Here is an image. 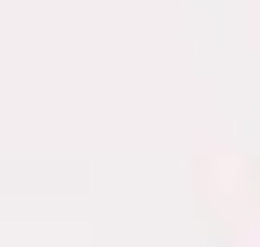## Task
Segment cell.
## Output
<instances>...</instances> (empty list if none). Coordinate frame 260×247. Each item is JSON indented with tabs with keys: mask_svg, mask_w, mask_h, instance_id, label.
<instances>
[]
</instances>
